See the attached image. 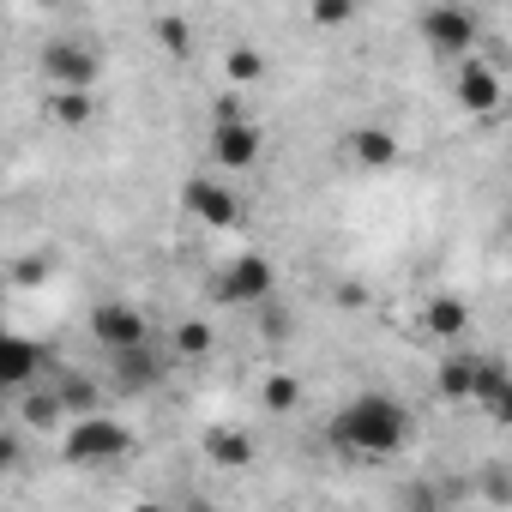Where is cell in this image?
<instances>
[{"instance_id": "cell-1", "label": "cell", "mask_w": 512, "mask_h": 512, "mask_svg": "<svg viewBox=\"0 0 512 512\" xmlns=\"http://www.w3.org/2000/svg\"><path fill=\"white\" fill-rule=\"evenodd\" d=\"M332 440L362 452V458H386L410 440V410L392 392H356L338 416H332Z\"/></svg>"}, {"instance_id": "cell-2", "label": "cell", "mask_w": 512, "mask_h": 512, "mask_svg": "<svg viewBox=\"0 0 512 512\" xmlns=\"http://www.w3.org/2000/svg\"><path fill=\"white\" fill-rule=\"evenodd\" d=\"M61 452H67V464H115V458L133 452V434L115 416H85V422H73V434L61 440Z\"/></svg>"}, {"instance_id": "cell-3", "label": "cell", "mask_w": 512, "mask_h": 512, "mask_svg": "<svg viewBox=\"0 0 512 512\" xmlns=\"http://www.w3.org/2000/svg\"><path fill=\"white\" fill-rule=\"evenodd\" d=\"M272 290H278V272H272V260L266 253H235V260L217 272V302H272Z\"/></svg>"}, {"instance_id": "cell-4", "label": "cell", "mask_w": 512, "mask_h": 512, "mask_svg": "<svg viewBox=\"0 0 512 512\" xmlns=\"http://www.w3.org/2000/svg\"><path fill=\"white\" fill-rule=\"evenodd\" d=\"M476 13L470 7H428L422 13V43L434 49V55H446V61H470V49H476Z\"/></svg>"}, {"instance_id": "cell-5", "label": "cell", "mask_w": 512, "mask_h": 512, "mask_svg": "<svg viewBox=\"0 0 512 512\" xmlns=\"http://www.w3.org/2000/svg\"><path fill=\"white\" fill-rule=\"evenodd\" d=\"M97 73H103V55L91 43H49L43 49L49 91H97Z\"/></svg>"}, {"instance_id": "cell-6", "label": "cell", "mask_w": 512, "mask_h": 512, "mask_svg": "<svg viewBox=\"0 0 512 512\" xmlns=\"http://www.w3.org/2000/svg\"><path fill=\"white\" fill-rule=\"evenodd\" d=\"M91 338H97L109 356H121V350L151 344V320H145V308H133V302H97V308H91Z\"/></svg>"}, {"instance_id": "cell-7", "label": "cell", "mask_w": 512, "mask_h": 512, "mask_svg": "<svg viewBox=\"0 0 512 512\" xmlns=\"http://www.w3.org/2000/svg\"><path fill=\"white\" fill-rule=\"evenodd\" d=\"M181 199H187V211H193L205 229H235V223H241V193H229V187L211 181V175H193V181L181 187Z\"/></svg>"}, {"instance_id": "cell-8", "label": "cell", "mask_w": 512, "mask_h": 512, "mask_svg": "<svg viewBox=\"0 0 512 512\" xmlns=\"http://www.w3.org/2000/svg\"><path fill=\"white\" fill-rule=\"evenodd\" d=\"M43 344H31V338H0V386H19V392H31L37 386V374H43Z\"/></svg>"}, {"instance_id": "cell-9", "label": "cell", "mask_w": 512, "mask_h": 512, "mask_svg": "<svg viewBox=\"0 0 512 512\" xmlns=\"http://www.w3.org/2000/svg\"><path fill=\"white\" fill-rule=\"evenodd\" d=\"M211 157H217L223 169H247V163H260V127H253V121L211 127Z\"/></svg>"}, {"instance_id": "cell-10", "label": "cell", "mask_w": 512, "mask_h": 512, "mask_svg": "<svg viewBox=\"0 0 512 512\" xmlns=\"http://www.w3.org/2000/svg\"><path fill=\"white\" fill-rule=\"evenodd\" d=\"M458 103H464L470 115H494V109H500V73L470 55V61L458 67Z\"/></svg>"}, {"instance_id": "cell-11", "label": "cell", "mask_w": 512, "mask_h": 512, "mask_svg": "<svg viewBox=\"0 0 512 512\" xmlns=\"http://www.w3.org/2000/svg\"><path fill=\"white\" fill-rule=\"evenodd\" d=\"M344 151H350L362 169H392V163H398V139H392L386 127H356V133L344 139Z\"/></svg>"}, {"instance_id": "cell-12", "label": "cell", "mask_w": 512, "mask_h": 512, "mask_svg": "<svg viewBox=\"0 0 512 512\" xmlns=\"http://www.w3.org/2000/svg\"><path fill=\"white\" fill-rule=\"evenodd\" d=\"M115 380H121V392H145V386H157V380H163V362H157V350H151V344H139V350H121V356H115Z\"/></svg>"}, {"instance_id": "cell-13", "label": "cell", "mask_w": 512, "mask_h": 512, "mask_svg": "<svg viewBox=\"0 0 512 512\" xmlns=\"http://www.w3.org/2000/svg\"><path fill=\"white\" fill-rule=\"evenodd\" d=\"M422 326H428L434 338H464V332H470V308H464L458 296H428Z\"/></svg>"}, {"instance_id": "cell-14", "label": "cell", "mask_w": 512, "mask_h": 512, "mask_svg": "<svg viewBox=\"0 0 512 512\" xmlns=\"http://www.w3.org/2000/svg\"><path fill=\"white\" fill-rule=\"evenodd\" d=\"M205 458H211L217 470H247V464H253V440L235 434V428H211V434H205Z\"/></svg>"}, {"instance_id": "cell-15", "label": "cell", "mask_w": 512, "mask_h": 512, "mask_svg": "<svg viewBox=\"0 0 512 512\" xmlns=\"http://www.w3.org/2000/svg\"><path fill=\"white\" fill-rule=\"evenodd\" d=\"M434 392L452 398V404H464V398L476 392V356H446L440 374H434Z\"/></svg>"}, {"instance_id": "cell-16", "label": "cell", "mask_w": 512, "mask_h": 512, "mask_svg": "<svg viewBox=\"0 0 512 512\" xmlns=\"http://www.w3.org/2000/svg\"><path fill=\"white\" fill-rule=\"evenodd\" d=\"M49 115L61 127H91L97 121V97L91 91H49Z\"/></svg>"}, {"instance_id": "cell-17", "label": "cell", "mask_w": 512, "mask_h": 512, "mask_svg": "<svg viewBox=\"0 0 512 512\" xmlns=\"http://www.w3.org/2000/svg\"><path fill=\"white\" fill-rule=\"evenodd\" d=\"M506 386H512V374H506V368H500V362H482V356H476V392H470V398H476V404H488V410H494V404H500V392H506Z\"/></svg>"}, {"instance_id": "cell-18", "label": "cell", "mask_w": 512, "mask_h": 512, "mask_svg": "<svg viewBox=\"0 0 512 512\" xmlns=\"http://www.w3.org/2000/svg\"><path fill=\"white\" fill-rule=\"evenodd\" d=\"M260 398H266V410H272V416H284V410H296V404H302V380H296V374H272Z\"/></svg>"}, {"instance_id": "cell-19", "label": "cell", "mask_w": 512, "mask_h": 512, "mask_svg": "<svg viewBox=\"0 0 512 512\" xmlns=\"http://www.w3.org/2000/svg\"><path fill=\"white\" fill-rule=\"evenodd\" d=\"M61 404H67L61 392H25V422L31 428H55L61 422Z\"/></svg>"}, {"instance_id": "cell-20", "label": "cell", "mask_w": 512, "mask_h": 512, "mask_svg": "<svg viewBox=\"0 0 512 512\" xmlns=\"http://www.w3.org/2000/svg\"><path fill=\"white\" fill-rule=\"evenodd\" d=\"M229 79L235 85H260V73H266V61H260V49H229Z\"/></svg>"}, {"instance_id": "cell-21", "label": "cell", "mask_w": 512, "mask_h": 512, "mask_svg": "<svg viewBox=\"0 0 512 512\" xmlns=\"http://www.w3.org/2000/svg\"><path fill=\"white\" fill-rule=\"evenodd\" d=\"M175 350H181V356H205V350H211V326H205V320H181V326H175Z\"/></svg>"}, {"instance_id": "cell-22", "label": "cell", "mask_w": 512, "mask_h": 512, "mask_svg": "<svg viewBox=\"0 0 512 512\" xmlns=\"http://www.w3.org/2000/svg\"><path fill=\"white\" fill-rule=\"evenodd\" d=\"M151 31H157V43H163L169 55H187V49H193V31H187V19H157Z\"/></svg>"}, {"instance_id": "cell-23", "label": "cell", "mask_w": 512, "mask_h": 512, "mask_svg": "<svg viewBox=\"0 0 512 512\" xmlns=\"http://www.w3.org/2000/svg\"><path fill=\"white\" fill-rule=\"evenodd\" d=\"M404 512H446V494L434 482H410L404 488Z\"/></svg>"}, {"instance_id": "cell-24", "label": "cell", "mask_w": 512, "mask_h": 512, "mask_svg": "<svg viewBox=\"0 0 512 512\" xmlns=\"http://www.w3.org/2000/svg\"><path fill=\"white\" fill-rule=\"evenodd\" d=\"M350 19H356L350 0H320V7H314V25H350Z\"/></svg>"}, {"instance_id": "cell-25", "label": "cell", "mask_w": 512, "mask_h": 512, "mask_svg": "<svg viewBox=\"0 0 512 512\" xmlns=\"http://www.w3.org/2000/svg\"><path fill=\"white\" fill-rule=\"evenodd\" d=\"M482 488H488V500H500V506L512 500V476H506V470H488V482H482Z\"/></svg>"}, {"instance_id": "cell-26", "label": "cell", "mask_w": 512, "mask_h": 512, "mask_svg": "<svg viewBox=\"0 0 512 512\" xmlns=\"http://www.w3.org/2000/svg\"><path fill=\"white\" fill-rule=\"evenodd\" d=\"M488 416H494V422H500V428H512V386H506V392H500V404H494V410H488Z\"/></svg>"}, {"instance_id": "cell-27", "label": "cell", "mask_w": 512, "mask_h": 512, "mask_svg": "<svg viewBox=\"0 0 512 512\" xmlns=\"http://www.w3.org/2000/svg\"><path fill=\"white\" fill-rule=\"evenodd\" d=\"M139 512H163V506H139Z\"/></svg>"}]
</instances>
